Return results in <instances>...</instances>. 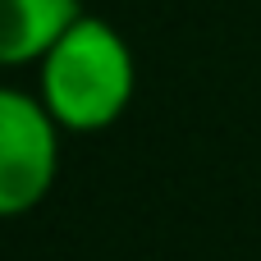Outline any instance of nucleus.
<instances>
[{
	"label": "nucleus",
	"instance_id": "obj_1",
	"mask_svg": "<svg viewBox=\"0 0 261 261\" xmlns=\"http://www.w3.org/2000/svg\"><path fill=\"white\" fill-rule=\"evenodd\" d=\"M138 92V64L115 23L78 14L37 60V96L64 133L110 128Z\"/></svg>",
	"mask_w": 261,
	"mask_h": 261
},
{
	"label": "nucleus",
	"instance_id": "obj_2",
	"mask_svg": "<svg viewBox=\"0 0 261 261\" xmlns=\"http://www.w3.org/2000/svg\"><path fill=\"white\" fill-rule=\"evenodd\" d=\"M60 124L37 92L0 83V220L46 202L60 174Z\"/></svg>",
	"mask_w": 261,
	"mask_h": 261
},
{
	"label": "nucleus",
	"instance_id": "obj_3",
	"mask_svg": "<svg viewBox=\"0 0 261 261\" xmlns=\"http://www.w3.org/2000/svg\"><path fill=\"white\" fill-rule=\"evenodd\" d=\"M78 14V0H0V69L37 64Z\"/></svg>",
	"mask_w": 261,
	"mask_h": 261
}]
</instances>
